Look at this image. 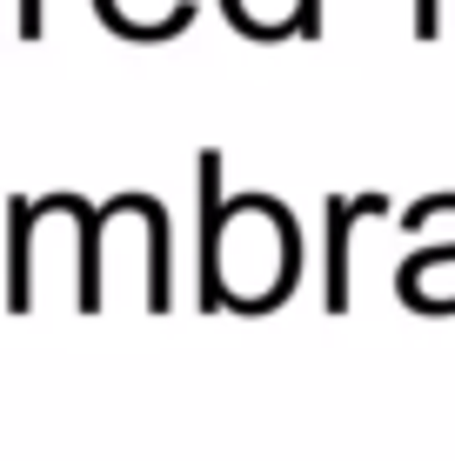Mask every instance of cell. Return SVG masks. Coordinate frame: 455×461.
<instances>
[{"label": "cell", "mask_w": 455, "mask_h": 461, "mask_svg": "<svg viewBox=\"0 0 455 461\" xmlns=\"http://www.w3.org/2000/svg\"><path fill=\"white\" fill-rule=\"evenodd\" d=\"M34 194L7 201V308L27 314L34 308Z\"/></svg>", "instance_id": "cell-5"}, {"label": "cell", "mask_w": 455, "mask_h": 461, "mask_svg": "<svg viewBox=\"0 0 455 461\" xmlns=\"http://www.w3.org/2000/svg\"><path fill=\"white\" fill-rule=\"evenodd\" d=\"M21 41H41L47 34V0H21V27H14Z\"/></svg>", "instance_id": "cell-6"}, {"label": "cell", "mask_w": 455, "mask_h": 461, "mask_svg": "<svg viewBox=\"0 0 455 461\" xmlns=\"http://www.w3.org/2000/svg\"><path fill=\"white\" fill-rule=\"evenodd\" d=\"M214 7L228 14V27L241 41H322L328 27H322V14H328V0H214Z\"/></svg>", "instance_id": "cell-3"}, {"label": "cell", "mask_w": 455, "mask_h": 461, "mask_svg": "<svg viewBox=\"0 0 455 461\" xmlns=\"http://www.w3.org/2000/svg\"><path fill=\"white\" fill-rule=\"evenodd\" d=\"M388 214V194H328L322 201V241H328V267H322V308L341 314L349 308V288H355V228L362 221H382Z\"/></svg>", "instance_id": "cell-2"}, {"label": "cell", "mask_w": 455, "mask_h": 461, "mask_svg": "<svg viewBox=\"0 0 455 461\" xmlns=\"http://www.w3.org/2000/svg\"><path fill=\"white\" fill-rule=\"evenodd\" d=\"M222 148L195 154V301L208 314H275L302 288V221L275 194H228Z\"/></svg>", "instance_id": "cell-1"}, {"label": "cell", "mask_w": 455, "mask_h": 461, "mask_svg": "<svg viewBox=\"0 0 455 461\" xmlns=\"http://www.w3.org/2000/svg\"><path fill=\"white\" fill-rule=\"evenodd\" d=\"M396 294L415 314H455V241H429L396 267Z\"/></svg>", "instance_id": "cell-4"}, {"label": "cell", "mask_w": 455, "mask_h": 461, "mask_svg": "<svg viewBox=\"0 0 455 461\" xmlns=\"http://www.w3.org/2000/svg\"><path fill=\"white\" fill-rule=\"evenodd\" d=\"M107 7H114V0H94V14H107Z\"/></svg>", "instance_id": "cell-7"}]
</instances>
